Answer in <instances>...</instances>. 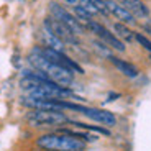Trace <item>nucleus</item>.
<instances>
[{
  "label": "nucleus",
  "instance_id": "obj_1",
  "mask_svg": "<svg viewBox=\"0 0 151 151\" xmlns=\"http://www.w3.org/2000/svg\"><path fill=\"white\" fill-rule=\"evenodd\" d=\"M28 61H30V64L33 66V69L43 72L49 81H53L54 84H58V86H61V87H69L72 84V81H74V72H71L69 69L63 68V66H59V64L51 63V61L46 59L41 53H38L36 49L31 51Z\"/></svg>",
  "mask_w": 151,
  "mask_h": 151
},
{
  "label": "nucleus",
  "instance_id": "obj_2",
  "mask_svg": "<svg viewBox=\"0 0 151 151\" xmlns=\"http://www.w3.org/2000/svg\"><path fill=\"white\" fill-rule=\"evenodd\" d=\"M36 145L45 151H84L87 143L63 132L46 133L36 140Z\"/></svg>",
  "mask_w": 151,
  "mask_h": 151
},
{
  "label": "nucleus",
  "instance_id": "obj_3",
  "mask_svg": "<svg viewBox=\"0 0 151 151\" xmlns=\"http://www.w3.org/2000/svg\"><path fill=\"white\" fill-rule=\"evenodd\" d=\"M69 120L66 113L53 110H30L27 113V122L31 127H59L69 123Z\"/></svg>",
  "mask_w": 151,
  "mask_h": 151
},
{
  "label": "nucleus",
  "instance_id": "obj_4",
  "mask_svg": "<svg viewBox=\"0 0 151 151\" xmlns=\"http://www.w3.org/2000/svg\"><path fill=\"white\" fill-rule=\"evenodd\" d=\"M72 110L82 113L87 118H91V120L97 122V123H100V125H105V127H115V125H117V117H115L112 112H109V110L92 109V107H84V105H77V104H74Z\"/></svg>",
  "mask_w": 151,
  "mask_h": 151
},
{
  "label": "nucleus",
  "instance_id": "obj_5",
  "mask_svg": "<svg viewBox=\"0 0 151 151\" xmlns=\"http://www.w3.org/2000/svg\"><path fill=\"white\" fill-rule=\"evenodd\" d=\"M49 10H51V13H53L54 18L59 20L61 23H64L76 36H77V35H82L84 31H86V27L76 18V15L69 13L64 7H61V5H58V4H51L49 5Z\"/></svg>",
  "mask_w": 151,
  "mask_h": 151
},
{
  "label": "nucleus",
  "instance_id": "obj_6",
  "mask_svg": "<svg viewBox=\"0 0 151 151\" xmlns=\"http://www.w3.org/2000/svg\"><path fill=\"white\" fill-rule=\"evenodd\" d=\"M43 27H45V30H48L49 33H53L54 36H58L59 40H63L66 45H79L76 35L66 27L64 23H61L59 20H56L54 17H48V18H45Z\"/></svg>",
  "mask_w": 151,
  "mask_h": 151
},
{
  "label": "nucleus",
  "instance_id": "obj_7",
  "mask_svg": "<svg viewBox=\"0 0 151 151\" xmlns=\"http://www.w3.org/2000/svg\"><path fill=\"white\" fill-rule=\"evenodd\" d=\"M87 30H91L92 33H95L107 46H110V48H113V49H117V51H125V43L122 41L120 38L115 36L113 33H110V31L107 30L105 27H102L100 23H97V22H94V20H92V22L87 25Z\"/></svg>",
  "mask_w": 151,
  "mask_h": 151
},
{
  "label": "nucleus",
  "instance_id": "obj_8",
  "mask_svg": "<svg viewBox=\"0 0 151 151\" xmlns=\"http://www.w3.org/2000/svg\"><path fill=\"white\" fill-rule=\"evenodd\" d=\"M105 5H107L109 13H110V15H113L115 18L120 20V23H125V25H133V23L136 22L135 17L127 10L123 5L118 4V2H115V0H105Z\"/></svg>",
  "mask_w": 151,
  "mask_h": 151
},
{
  "label": "nucleus",
  "instance_id": "obj_9",
  "mask_svg": "<svg viewBox=\"0 0 151 151\" xmlns=\"http://www.w3.org/2000/svg\"><path fill=\"white\" fill-rule=\"evenodd\" d=\"M118 4H122L136 18H148L150 17V8L141 0H118Z\"/></svg>",
  "mask_w": 151,
  "mask_h": 151
},
{
  "label": "nucleus",
  "instance_id": "obj_10",
  "mask_svg": "<svg viewBox=\"0 0 151 151\" xmlns=\"http://www.w3.org/2000/svg\"><path fill=\"white\" fill-rule=\"evenodd\" d=\"M109 59L112 61V64L115 66L122 74L127 76V77H136V76H138V69H136L132 63H127V61L120 59V58H117V56H110Z\"/></svg>",
  "mask_w": 151,
  "mask_h": 151
},
{
  "label": "nucleus",
  "instance_id": "obj_11",
  "mask_svg": "<svg viewBox=\"0 0 151 151\" xmlns=\"http://www.w3.org/2000/svg\"><path fill=\"white\" fill-rule=\"evenodd\" d=\"M43 40H45V45L48 48L54 49L58 53H66V43L63 40H59L58 36H54L53 33H49L48 30L43 31Z\"/></svg>",
  "mask_w": 151,
  "mask_h": 151
},
{
  "label": "nucleus",
  "instance_id": "obj_12",
  "mask_svg": "<svg viewBox=\"0 0 151 151\" xmlns=\"http://www.w3.org/2000/svg\"><path fill=\"white\" fill-rule=\"evenodd\" d=\"M113 30L117 33V38H120L123 41H128V43L135 41V33H133L125 23H115V25H113Z\"/></svg>",
  "mask_w": 151,
  "mask_h": 151
},
{
  "label": "nucleus",
  "instance_id": "obj_13",
  "mask_svg": "<svg viewBox=\"0 0 151 151\" xmlns=\"http://www.w3.org/2000/svg\"><path fill=\"white\" fill-rule=\"evenodd\" d=\"M69 125H74V127H77V128L87 130V132H97V133L105 135V136L110 135V132L107 128H104V127H97V125H87V123H81V122H74V120H69Z\"/></svg>",
  "mask_w": 151,
  "mask_h": 151
},
{
  "label": "nucleus",
  "instance_id": "obj_14",
  "mask_svg": "<svg viewBox=\"0 0 151 151\" xmlns=\"http://www.w3.org/2000/svg\"><path fill=\"white\" fill-rule=\"evenodd\" d=\"M74 15H76V18L79 20V22L82 23L84 27H86V30H87V25L92 22V17L89 15L86 10H84L81 5H76V7H74Z\"/></svg>",
  "mask_w": 151,
  "mask_h": 151
},
{
  "label": "nucleus",
  "instance_id": "obj_15",
  "mask_svg": "<svg viewBox=\"0 0 151 151\" xmlns=\"http://www.w3.org/2000/svg\"><path fill=\"white\" fill-rule=\"evenodd\" d=\"M92 5H94L95 8H97V12L100 13V15H104V17H109L110 13H109V10H107V5H105V0H89Z\"/></svg>",
  "mask_w": 151,
  "mask_h": 151
},
{
  "label": "nucleus",
  "instance_id": "obj_16",
  "mask_svg": "<svg viewBox=\"0 0 151 151\" xmlns=\"http://www.w3.org/2000/svg\"><path fill=\"white\" fill-rule=\"evenodd\" d=\"M94 48H95V51H97L100 56H107V58H110L112 54H110V51H109V48H107V45L105 43H100V41H94Z\"/></svg>",
  "mask_w": 151,
  "mask_h": 151
},
{
  "label": "nucleus",
  "instance_id": "obj_17",
  "mask_svg": "<svg viewBox=\"0 0 151 151\" xmlns=\"http://www.w3.org/2000/svg\"><path fill=\"white\" fill-rule=\"evenodd\" d=\"M135 41H138V43H140V45L143 46L145 49H148V51L151 53V41L148 40L146 36H143L141 33H135Z\"/></svg>",
  "mask_w": 151,
  "mask_h": 151
},
{
  "label": "nucleus",
  "instance_id": "obj_18",
  "mask_svg": "<svg viewBox=\"0 0 151 151\" xmlns=\"http://www.w3.org/2000/svg\"><path fill=\"white\" fill-rule=\"evenodd\" d=\"M81 7L84 8V10L89 13L91 17H94V15H99V12H97V8L94 7V5L89 2V0H81Z\"/></svg>",
  "mask_w": 151,
  "mask_h": 151
},
{
  "label": "nucleus",
  "instance_id": "obj_19",
  "mask_svg": "<svg viewBox=\"0 0 151 151\" xmlns=\"http://www.w3.org/2000/svg\"><path fill=\"white\" fill-rule=\"evenodd\" d=\"M66 2H68V4H76L77 0H66Z\"/></svg>",
  "mask_w": 151,
  "mask_h": 151
}]
</instances>
